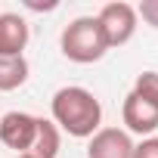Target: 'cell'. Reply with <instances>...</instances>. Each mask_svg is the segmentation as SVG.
Here are the masks:
<instances>
[{
	"label": "cell",
	"mask_w": 158,
	"mask_h": 158,
	"mask_svg": "<svg viewBox=\"0 0 158 158\" xmlns=\"http://www.w3.org/2000/svg\"><path fill=\"white\" fill-rule=\"evenodd\" d=\"M50 109H53V124H59L68 136H77V139L93 136L99 130V124H102V106L84 87L56 90Z\"/></svg>",
	"instance_id": "6da1fadb"
},
{
	"label": "cell",
	"mask_w": 158,
	"mask_h": 158,
	"mask_svg": "<svg viewBox=\"0 0 158 158\" xmlns=\"http://www.w3.org/2000/svg\"><path fill=\"white\" fill-rule=\"evenodd\" d=\"M59 47H62V56L77 62V65H90V62H99L106 53H109V44L102 37V28L96 22V16H81L62 28V37H59Z\"/></svg>",
	"instance_id": "7a4b0ae2"
},
{
	"label": "cell",
	"mask_w": 158,
	"mask_h": 158,
	"mask_svg": "<svg viewBox=\"0 0 158 158\" xmlns=\"http://www.w3.org/2000/svg\"><path fill=\"white\" fill-rule=\"evenodd\" d=\"M96 22H99L102 37H106L109 50H112V47H124L136 34V22L139 19H136V6L124 3V0H115V3H106L99 10Z\"/></svg>",
	"instance_id": "3957f363"
},
{
	"label": "cell",
	"mask_w": 158,
	"mask_h": 158,
	"mask_svg": "<svg viewBox=\"0 0 158 158\" xmlns=\"http://www.w3.org/2000/svg\"><path fill=\"white\" fill-rule=\"evenodd\" d=\"M37 136V118L28 112H6L0 118V143L6 149H16L19 155H28Z\"/></svg>",
	"instance_id": "277c9868"
},
{
	"label": "cell",
	"mask_w": 158,
	"mask_h": 158,
	"mask_svg": "<svg viewBox=\"0 0 158 158\" xmlns=\"http://www.w3.org/2000/svg\"><path fill=\"white\" fill-rule=\"evenodd\" d=\"M87 158H133V139L127 136V130L99 127L90 136Z\"/></svg>",
	"instance_id": "5b68a950"
},
{
	"label": "cell",
	"mask_w": 158,
	"mask_h": 158,
	"mask_svg": "<svg viewBox=\"0 0 158 158\" xmlns=\"http://www.w3.org/2000/svg\"><path fill=\"white\" fill-rule=\"evenodd\" d=\"M121 118H124L127 130H133V133H152V130L158 127V109H155L152 102H146L143 96H136L133 90L124 96Z\"/></svg>",
	"instance_id": "8992f818"
},
{
	"label": "cell",
	"mask_w": 158,
	"mask_h": 158,
	"mask_svg": "<svg viewBox=\"0 0 158 158\" xmlns=\"http://www.w3.org/2000/svg\"><path fill=\"white\" fill-rule=\"evenodd\" d=\"M28 37V22L19 13H0V56H22Z\"/></svg>",
	"instance_id": "52a82bcc"
},
{
	"label": "cell",
	"mask_w": 158,
	"mask_h": 158,
	"mask_svg": "<svg viewBox=\"0 0 158 158\" xmlns=\"http://www.w3.org/2000/svg\"><path fill=\"white\" fill-rule=\"evenodd\" d=\"M28 81V59L25 56H0V93H10Z\"/></svg>",
	"instance_id": "ba28073f"
},
{
	"label": "cell",
	"mask_w": 158,
	"mask_h": 158,
	"mask_svg": "<svg viewBox=\"0 0 158 158\" xmlns=\"http://www.w3.org/2000/svg\"><path fill=\"white\" fill-rule=\"evenodd\" d=\"M34 158H56L59 155V127L47 118H37V136H34V146L31 152Z\"/></svg>",
	"instance_id": "9c48e42d"
},
{
	"label": "cell",
	"mask_w": 158,
	"mask_h": 158,
	"mask_svg": "<svg viewBox=\"0 0 158 158\" xmlns=\"http://www.w3.org/2000/svg\"><path fill=\"white\" fill-rule=\"evenodd\" d=\"M133 93L143 96L146 102H152L158 109V71H143L136 81H133Z\"/></svg>",
	"instance_id": "30bf717a"
},
{
	"label": "cell",
	"mask_w": 158,
	"mask_h": 158,
	"mask_svg": "<svg viewBox=\"0 0 158 158\" xmlns=\"http://www.w3.org/2000/svg\"><path fill=\"white\" fill-rule=\"evenodd\" d=\"M136 19H143L146 25L158 28V0H143L136 6Z\"/></svg>",
	"instance_id": "8fae6325"
},
{
	"label": "cell",
	"mask_w": 158,
	"mask_h": 158,
	"mask_svg": "<svg viewBox=\"0 0 158 158\" xmlns=\"http://www.w3.org/2000/svg\"><path fill=\"white\" fill-rule=\"evenodd\" d=\"M133 158H158V136H146L139 146H133Z\"/></svg>",
	"instance_id": "7c38bea8"
},
{
	"label": "cell",
	"mask_w": 158,
	"mask_h": 158,
	"mask_svg": "<svg viewBox=\"0 0 158 158\" xmlns=\"http://www.w3.org/2000/svg\"><path fill=\"white\" fill-rule=\"evenodd\" d=\"M25 6L28 10H56V3H34V0H28Z\"/></svg>",
	"instance_id": "4fadbf2b"
},
{
	"label": "cell",
	"mask_w": 158,
	"mask_h": 158,
	"mask_svg": "<svg viewBox=\"0 0 158 158\" xmlns=\"http://www.w3.org/2000/svg\"><path fill=\"white\" fill-rule=\"evenodd\" d=\"M16 158H34V155H16Z\"/></svg>",
	"instance_id": "5bb4252c"
}]
</instances>
